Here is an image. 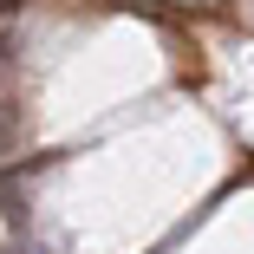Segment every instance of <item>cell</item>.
<instances>
[{
	"label": "cell",
	"mask_w": 254,
	"mask_h": 254,
	"mask_svg": "<svg viewBox=\"0 0 254 254\" xmlns=\"http://www.w3.org/2000/svg\"><path fill=\"white\" fill-rule=\"evenodd\" d=\"M20 7H26V0H0V20H7V13H20Z\"/></svg>",
	"instance_id": "cell-4"
},
{
	"label": "cell",
	"mask_w": 254,
	"mask_h": 254,
	"mask_svg": "<svg viewBox=\"0 0 254 254\" xmlns=\"http://www.w3.org/2000/svg\"><path fill=\"white\" fill-rule=\"evenodd\" d=\"M26 176H33V163L0 176V215H7V222H20V215H26V209H20V202H26Z\"/></svg>",
	"instance_id": "cell-1"
},
{
	"label": "cell",
	"mask_w": 254,
	"mask_h": 254,
	"mask_svg": "<svg viewBox=\"0 0 254 254\" xmlns=\"http://www.w3.org/2000/svg\"><path fill=\"white\" fill-rule=\"evenodd\" d=\"M13 130H20V111H13V105H0V150L13 143Z\"/></svg>",
	"instance_id": "cell-3"
},
{
	"label": "cell",
	"mask_w": 254,
	"mask_h": 254,
	"mask_svg": "<svg viewBox=\"0 0 254 254\" xmlns=\"http://www.w3.org/2000/svg\"><path fill=\"white\" fill-rule=\"evenodd\" d=\"M13 59H20V33H7V26H0V78L13 72Z\"/></svg>",
	"instance_id": "cell-2"
}]
</instances>
